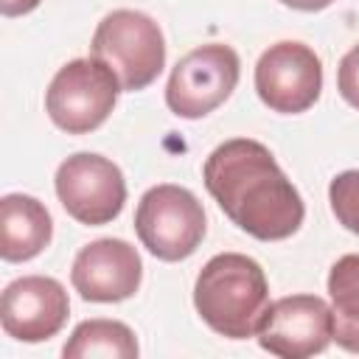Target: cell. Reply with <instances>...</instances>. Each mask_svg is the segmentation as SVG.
Listing matches in <instances>:
<instances>
[{
  "label": "cell",
  "mask_w": 359,
  "mask_h": 359,
  "mask_svg": "<svg viewBox=\"0 0 359 359\" xmlns=\"http://www.w3.org/2000/svg\"><path fill=\"white\" fill-rule=\"evenodd\" d=\"M208 194L224 216L258 241H280L300 230L306 208L272 151L252 137L219 143L202 168Z\"/></svg>",
  "instance_id": "obj_1"
},
{
  "label": "cell",
  "mask_w": 359,
  "mask_h": 359,
  "mask_svg": "<svg viewBox=\"0 0 359 359\" xmlns=\"http://www.w3.org/2000/svg\"><path fill=\"white\" fill-rule=\"evenodd\" d=\"M199 317L227 339L255 337L269 306V283L258 261L241 252L213 255L194 283Z\"/></svg>",
  "instance_id": "obj_2"
},
{
  "label": "cell",
  "mask_w": 359,
  "mask_h": 359,
  "mask_svg": "<svg viewBox=\"0 0 359 359\" xmlns=\"http://www.w3.org/2000/svg\"><path fill=\"white\" fill-rule=\"evenodd\" d=\"M90 53L118 76L121 90L135 93L160 76L165 65V39L149 14L118 8L98 22Z\"/></svg>",
  "instance_id": "obj_3"
},
{
  "label": "cell",
  "mask_w": 359,
  "mask_h": 359,
  "mask_svg": "<svg viewBox=\"0 0 359 359\" xmlns=\"http://www.w3.org/2000/svg\"><path fill=\"white\" fill-rule=\"evenodd\" d=\"M118 93L121 81L101 59H73L62 65L50 79L45 109L62 132L87 135L109 118Z\"/></svg>",
  "instance_id": "obj_4"
},
{
  "label": "cell",
  "mask_w": 359,
  "mask_h": 359,
  "mask_svg": "<svg viewBox=\"0 0 359 359\" xmlns=\"http://www.w3.org/2000/svg\"><path fill=\"white\" fill-rule=\"evenodd\" d=\"M202 202L182 185L149 188L135 210V230L140 244L160 261H182L196 252L205 238Z\"/></svg>",
  "instance_id": "obj_5"
},
{
  "label": "cell",
  "mask_w": 359,
  "mask_h": 359,
  "mask_svg": "<svg viewBox=\"0 0 359 359\" xmlns=\"http://www.w3.org/2000/svg\"><path fill=\"white\" fill-rule=\"evenodd\" d=\"M238 73L241 62L230 45H199L174 65L165 84V104L180 118H205L230 98Z\"/></svg>",
  "instance_id": "obj_6"
},
{
  "label": "cell",
  "mask_w": 359,
  "mask_h": 359,
  "mask_svg": "<svg viewBox=\"0 0 359 359\" xmlns=\"http://www.w3.org/2000/svg\"><path fill=\"white\" fill-rule=\"evenodd\" d=\"M56 196L67 216L81 224L98 227L123 210L126 202V180L121 168L93 151H79L62 160L56 168Z\"/></svg>",
  "instance_id": "obj_7"
},
{
  "label": "cell",
  "mask_w": 359,
  "mask_h": 359,
  "mask_svg": "<svg viewBox=\"0 0 359 359\" xmlns=\"http://www.w3.org/2000/svg\"><path fill=\"white\" fill-rule=\"evenodd\" d=\"M323 90L320 56L303 42H275L255 65V93L258 98L280 115H297L314 107Z\"/></svg>",
  "instance_id": "obj_8"
},
{
  "label": "cell",
  "mask_w": 359,
  "mask_h": 359,
  "mask_svg": "<svg viewBox=\"0 0 359 359\" xmlns=\"http://www.w3.org/2000/svg\"><path fill=\"white\" fill-rule=\"evenodd\" d=\"M258 345L283 359L323 353L334 339L331 306L317 294H289L266 306L255 331Z\"/></svg>",
  "instance_id": "obj_9"
},
{
  "label": "cell",
  "mask_w": 359,
  "mask_h": 359,
  "mask_svg": "<svg viewBox=\"0 0 359 359\" xmlns=\"http://www.w3.org/2000/svg\"><path fill=\"white\" fill-rule=\"evenodd\" d=\"M70 314L65 286L48 275H22L3 289L0 323L20 342H45L56 337Z\"/></svg>",
  "instance_id": "obj_10"
},
{
  "label": "cell",
  "mask_w": 359,
  "mask_h": 359,
  "mask_svg": "<svg viewBox=\"0 0 359 359\" xmlns=\"http://www.w3.org/2000/svg\"><path fill=\"white\" fill-rule=\"evenodd\" d=\"M143 264L123 238H95L84 244L70 269L73 289L90 303H121L140 286Z\"/></svg>",
  "instance_id": "obj_11"
},
{
  "label": "cell",
  "mask_w": 359,
  "mask_h": 359,
  "mask_svg": "<svg viewBox=\"0 0 359 359\" xmlns=\"http://www.w3.org/2000/svg\"><path fill=\"white\" fill-rule=\"evenodd\" d=\"M53 236L48 208L28 194H6L0 199V255L20 264L36 258Z\"/></svg>",
  "instance_id": "obj_12"
},
{
  "label": "cell",
  "mask_w": 359,
  "mask_h": 359,
  "mask_svg": "<svg viewBox=\"0 0 359 359\" xmlns=\"http://www.w3.org/2000/svg\"><path fill=\"white\" fill-rule=\"evenodd\" d=\"M328 297L334 320V342L359 353V255L348 252L328 272Z\"/></svg>",
  "instance_id": "obj_13"
},
{
  "label": "cell",
  "mask_w": 359,
  "mask_h": 359,
  "mask_svg": "<svg viewBox=\"0 0 359 359\" xmlns=\"http://www.w3.org/2000/svg\"><path fill=\"white\" fill-rule=\"evenodd\" d=\"M140 353L135 331L121 320H84L73 328L70 339L62 348L65 359H87V356H104V359H135Z\"/></svg>",
  "instance_id": "obj_14"
},
{
  "label": "cell",
  "mask_w": 359,
  "mask_h": 359,
  "mask_svg": "<svg viewBox=\"0 0 359 359\" xmlns=\"http://www.w3.org/2000/svg\"><path fill=\"white\" fill-rule=\"evenodd\" d=\"M328 202L337 222L359 236V168L342 171L328 185Z\"/></svg>",
  "instance_id": "obj_15"
},
{
  "label": "cell",
  "mask_w": 359,
  "mask_h": 359,
  "mask_svg": "<svg viewBox=\"0 0 359 359\" xmlns=\"http://www.w3.org/2000/svg\"><path fill=\"white\" fill-rule=\"evenodd\" d=\"M337 90H339V95L353 109H359V45H353L339 59V67H337Z\"/></svg>",
  "instance_id": "obj_16"
},
{
  "label": "cell",
  "mask_w": 359,
  "mask_h": 359,
  "mask_svg": "<svg viewBox=\"0 0 359 359\" xmlns=\"http://www.w3.org/2000/svg\"><path fill=\"white\" fill-rule=\"evenodd\" d=\"M42 0H0V11L6 17H20V14H28L39 6Z\"/></svg>",
  "instance_id": "obj_17"
},
{
  "label": "cell",
  "mask_w": 359,
  "mask_h": 359,
  "mask_svg": "<svg viewBox=\"0 0 359 359\" xmlns=\"http://www.w3.org/2000/svg\"><path fill=\"white\" fill-rule=\"evenodd\" d=\"M283 6H289V8H297V11H323V8H328L334 0H280Z\"/></svg>",
  "instance_id": "obj_18"
}]
</instances>
